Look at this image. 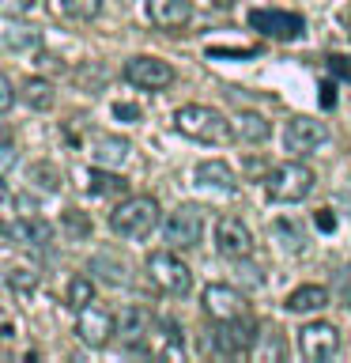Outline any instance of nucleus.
Instances as JSON below:
<instances>
[{
	"label": "nucleus",
	"instance_id": "obj_15",
	"mask_svg": "<svg viewBox=\"0 0 351 363\" xmlns=\"http://www.w3.org/2000/svg\"><path fill=\"white\" fill-rule=\"evenodd\" d=\"M147 19L159 30H181L192 19V0H147Z\"/></svg>",
	"mask_w": 351,
	"mask_h": 363
},
{
	"label": "nucleus",
	"instance_id": "obj_17",
	"mask_svg": "<svg viewBox=\"0 0 351 363\" xmlns=\"http://www.w3.org/2000/svg\"><path fill=\"white\" fill-rule=\"evenodd\" d=\"M192 182H197L200 189H212V193H234L238 189V174L223 163V159L200 163L197 170H192Z\"/></svg>",
	"mask_w": 351,
	"mask_h": 363
},
{
	"label": "nucleus",
	"instance_id": "obj_8",
	"mask_svg": "<svg viewBox=\"0 0 351 363\" xmlns=\"http://www.w3.org/2000/svg\"><path fill=\"white\" fill-rule=\"evenodd\" d=\"M76 337L91 348H106L113 337H117V318L102 306H84L76 314Z\"/></svg>",
	"mask_w": 351,
	"mask_h": 363
},
{
	"label": "nucleus",
	"instance_id": "obj_20",
	"mask_svg": "<svg viewBox=\"0 0 351 363\" xmlns=\"http://www.w3.org/2000/svg\"><path fill=\"white\" fill-rule=\"evenodd\" d=\"M125 155H129V144L117 140V136H98L95 140V163L98 167H121Z\"/></svg>",
	"mask_w": 351,
	"mask_h": 363
},
{
	"label": "nucleus",
	"instance_id": "obj_33",
	"mask_svg": "<svg viewBox=\"0 0 351 363\" xmlns=\"http://www.w3.org/2000/svg\"><path fill=\"white\" fill-rule=\"evenodd\" d=\"M11 163H16V140L8 136V140H4V147H0V170L8 174V170H11Z\"/></svg>",
	"mask_w": 351,
	"mask_h": 363
},
{
	"label": "nucleus",
	"instance_id": "obj_10",
	"mask_svg": "<svg viewBox=\"0 0 351 363\" xmlns=\"http://www.w3.org/2000/svg\"><path fill=\"white\" fill-rule=\"evenodd\" d=\"M299 352L313 363L333 359L340 352V329L333 322H306L302 333H299Z\"/></svg>",
	"mask_w": 351,
	"mask_h": 363
},
{
	"label": "nucleus",
	"instance_id": "obj_4",
	"mask_svg": "<svg viewBox=\"0 0 351 363\" xmlns=\"http://www.w3.org/2000/svg\"><path fill=\"white\" fill-rule=\"evenodd\" d=\"M147 277H151V284L159 291L174 295V299L192 291V269L174 254V250H155V254H147Z\"/></svg>",
	"mask_w": 351,
	"mask_h": 363
},
{
	"label": "nucleus",
	"instance_id": "obj_31",
	"mask_svg": "<svg viewBox=\"0 0 351 363\" xmlns=\"http://www.w3.org/2000/svg\"><path fill=\"white\" fill-rule=\"evenodd\" d=\"M34 4H38V0H0V8H4V16H8V19L30 16V11H34Z\"/></svg>",
	"mask_w": 351,
	"mask_h": 363
},
{
	"label": "nucleus",
	"instance_id": "obj_2",
	"mask_svg": "<svg viewBox=\"0 0 351 363\" xmlns=\"http://www.w3.org/2000/svg\"><path fill=\"white\" fill-rule=\"evenodd\" d=\"M159 227V201L155 197H125L117 208L110 212V231L117 238H147Z\"/></svg>",
	"mask_w": 351,
	"mask_h": 363
},
{
	"label": "nucleus",
	"instance_id": "obj_26",
	"mask_svg": "<svg viewBox=\"0 0 351 363\" xmlns=\"http://www.w3.org/2000/svg\"><path fill=\"white\" fill-rule=\"evenodd\" d=\"M87 189H91V193H102V197H106V193H125V189H129V182L117 178V174H106V170H91Z\"/></svg>",
	"mask_w": 351,
	"mask_h": 363
},
{
	"label": "nucleus",
	"instance_id": "obj_32",
	"mask_svg": "<svg viewBox=\"0 0 351 363\" xmlns=\"http://www.w3.org/2000/svg\"><path fill=\"white\" fill-rule=\"evenodd\" d=\"M11 102H16V91H11V79L0 76V113L11 110Z\"/></svg>",
	"mask_w": 351,
	"mask_h": 363
},
{
	"label": "nucleus",
	"instance_id": "obj_29",
	"mask_svg": "<svg viewBox=\"0 0 351 363\" xmlns=\"http://www.w3.org/2000/svg\"><path fill=\"white\" fill-rule=\"evenodd\" d=\"M30 182H38L45 193H53V189H61V170L50 167V163H34L30 167Z\"/></svg>",
	"mask_w": 351,
	"mask_h": 363
},
{
	"label": "nucleus",
	"instance_id": "obj_25",
	"mask_svg": "<svg viewBox=\"0 0 351 363\" xmlns=\"http://www.w3.org/2000/svg\"><path fill=\"white\" fill-rule=\"evenodd\" d=\"M4 45H8V50H19V53H30V50H38V34L27 30V27H16V23H8V27H4Z\"/></svg>",
	"mask_w": 351,
	"mask_h": 363
},
{
	"label": "nucleus",
	"instance_id": "obj_23",
	"mask_svg": "<svg viewBox=\"0 0 351 363\" xmlns=\"http://www.w3.org/2000/svg\"><path fill=\"white\" fill-rule=\"evenodd\" d=\"M23 99H27V106H34V110H50L53 106V84L50 79H27Z\"/></svg>",
	"mask_w": 351,
	"mask_h": 363
},
{
	"label": "nucleus",
	"instance_id": "obj_13",
	"mask_svg": "<svg viewBox=\"0 0 351 363\" xmlns=\"http://www.w3.org/2000/svg\"><path fill=\"white\" fill-rule=\"evenodd\" d=\"M204 314L212 322H226V318H246V295L231 288V284H208L204 288Z\"/></svg>",
	"mask_w": 351,
	"mask_h": 363
},
{
	"label": "nucleus",
	"instance_id": "obj_3",
	"mask_svg": "<svg viewBox=\"0 0 351 363\" xmlns=\"http://www.w3.org/2000/svg\"><path fill=\"white\" fill-rule=\"evenodd\" d=\"M313 182L317 178H313L310 167H302V163H280V167L268 170L265 193H268V201H276V204H294V201L310 197Z\"/></svg>",
	"mask_w": 351,
	"mask_h": 363
},
{
	"label": "nucleus",
	"instance_id": "obj_22",
	"mask_svg": "<svg viewBox=\"0 0 351 363\" xmlns=\"http://www.w3.org/2000/svg\"><path fill=\"white\" fill-rule=\"evenodd\" d=\"M95 272L106 284H113V288H117V284H129V265H125V261H117L113 254H98L95 257Z\"/></svg>",
	"mask_w": 351,
	"mask_h": 363
},
{
	"label": "nucleus",
	"instance_id": "obj_21",
	"mask_svg": "<svg viewBox=\"0 0 351 363\" xmlns=\"http://www.w3.org/2000/svg\"><path fill=\"white\" fill-rule=\"evenodd\" d=\"M53 11L64 16V19L84 23V19H95L102 11V0H53Z\"/></svg>",
	"mask_w": 351,
	"mask_h": 363
},
{
	"label": "nucleus",
	"instance_id": "obj_12",
	"mask_svg": "<svg viewBox=\"0 0 351 363\" xmlns=\"http://www.w3.org/2000/svg\"><path fill=\"white\" fill-rule=\"evenodd\" d=\"M215 250H219L223 257H234V261L253 254V235H249V227L242 223V216H223V220H215Z\"/></svg>",
	"mask_w": 351,
	"mask_h": 363
},
{
	"label": "nucleus",
	"instance_id": "obj_11",
	"mask_svg": "<svg viewBox=\"0 0 351 363\" xmlns=\"http://www.w3.org/2000/svg\"><path fill=\"white\" fill-rule=\"evenodd\" d=\"M325 121H317V118H291L287 125H283V152H291V155H310L313 147H321L325 144Z\"/></svg>",
	"mask_w": 351,
	"mask_h": 363
},
{
	"label": "nucleus",
	"instance_id": "obj_6",
	"mask_svg": "<svg viewBox=\"0 0 351 363\" xmlns=\"http://www.w3.org/2000/svg\"><path fill=\"white\" fill-rule=\"evenodd\" d=\"M163 235H166V242L174 250L200 246V238H204V212L197 208V204H178V208L163 220Z\"/></svg>",
	"mask_w": 351,
	"mask_h": 363
},
{
	"label": "nucleus",
	"instance_id": "obj_19",
	"mask_svg": "<svg viewBox=\"0 0 351 363\" xmlns=\"http://www.w3.org/2000/svg\"><path fill=\"white\" fill-rule=\"evenodd\" d=\"M249 356H253V359H283V356H287L280 329L276 325H272V329H257V340H253V348H249Z\"/></svg>",
	"mask_w": 351,
	"mask_h": 363
},
{
	"label": "nucleus",
	"instance_id": "obj_36",
	"mask_svg": "<svg viewBox=\"0 0 351 363\" xmlns=\"http://www.w3.org/2000/svg\"><path fill=\"white\" fill-rule=\"evenodd\" d=\"M113 113H117V118H140V110L129 106V102H117V106H113Z\"/></svg>",
	"mask_w": 351,
	"mask_h": 363
},
{
	"label": "nucleus",
	"instance_id": "obj_18",
	"mask_svg": "<svg viewBox=\"0 0 351 363\" xmlns=\"http://www.w3.org/2000/svg\"><path fill=\"white\" fill-rule=\"evenodd\" d=\"M287 306L291 314H317V311H325L328 306V291L321 288V284H302V288H294L287 295Z\"/></svg>",
	"mask_w": 351,
	"mask_h": 363
},
{
	"label": "nucleus",
	"instance_id": "obj_24",
	"mask_svg": "<svg viewBox=\"0 0 351 363\" xmlns=\"http://www.w3.org/2000/svg\"><path fill=\"white\" fill-rule=\"evenodd\" d=\"M238 136H242V140H249V144H260L268 136V121L260 118V113H242V118H238V129H234Z\"/></svg>",
	"mask_w": 351,
	"mask_h": 363
},
{
	"label": "nucleus",
	"instance_id": "obj_35",
	"mask_svg": "<svg viewBox=\"0 0 351 363\" xmlns=\"http://www.w3.org/2000/svg\"><path fill=\"white\" fill-rule=\"evenodd\" d=\"M16 208H19V216H34V212H38V201H30V197H16Z\"/></svg>",
	"mask_w": 351,
	"mask_h": 363
},
{
	"label": "nucleus",
	"instance_id": "obj_34",
	"mask_svg": "<svg viewBox=\"0 0 351 363\" xmlns=\"http://www.w3.org/2000/svg\"><path fill=\"white\" fill-rule=\"evenodd\" d=\"M276 235H283V238H287V242H283V250H291V254H294V250H302V242L291 235V227H287V223H276Z\"/></svg>",
	"mask_w": 351,
	"mask_h": 363
},
{
	"label": "nucleus",
	"instance_id": "obj_1",
	"mask_svg": "<svg viewBox=\"0 0 351 363\" xmlns=\"http://www.w3.org/2000/svg\"><path fill=\"white\" fill-rule=\"evenodd\" d=\"M174 129L181 136H189V140H200V144H231L238 136L234 125L226 121L219 110L197 106V102H189V106H181L174 113Z\"/></svg>",
	"mask_w": 351,
	"mask_h": 363
},
{
	"label": "nucleus",
	"instance_id": "obj_16",
	"mask_svg": "<svg viewBox=\"0 0 351 363\" xmlns=\"http://www.w3.org/2000/svg\"><path fill=\"white\" fill-rule=\"evenodd\" d=\"M4 238L11 246H45L53 238V227L42 223L38 216H19L4 227Z\"/></svg>",
	"mask_w": 351,
	"mask_h": 363
},
{
	"label": "nucleus",
	"instance_id": "obj_28",
	"mask_svg": "<svg viewBox=\"0 0 351 363\" xmlns=\"http://www.w3.org/2000/svg\"><path fill=\"white\" fill-rule=\"evenodd\" d=\"M4 280H8V288H16V291H30L34 284H38V272L30 265H8Z\"/></svg>",
	"mask_w": 351,
	"mask_h": 363
},
{
	"label": "nucleus",
	"instance_id": "obj_30",
	"mask_svg": "<svg viewBox=\"0 0 351 363\" xmlns=\"http://www.w3.org/2000/svg\"><path fill=\"white\" fill-rule=\"evenodd\" d=\"M64 227H68V235H72V238H91V220H87V216L84 212H64Z\"/></svg>",
	"mask_w": 351,
	"mask_h": 363
},
{
	"label": "nucleus",
	"instance_id": "obj_9",
	"mask_svg": "<svg viewBox=\"0 0 351 363\" xmlns=\"http://www.w3.org/2000/svg\"><path fill=\"white\" fill-rule=\"evenodd\" d=\"M125 79L140 91H163L174 84V68L159 57H129L125 61Z\"/></svg>",
	"mask_w": 351,
	"mask_h": 363
},
{
	"label": "nucleus",
	"instance_id": "obj_5",
	"mask_svg": "<svg viewBox=\"0 0 351 363\" xmlns=\"http://www.w3.org/2000/svg\"><path fill=\"white\" fill-rule=\"evenodd\" d=\"M257 340V329L249 318H226V322H215V329L208 333V348L219 352V356H249Z\"/></svg>",
	"mask_w": 351,
	"mask_h": 363
},
{
	"label": "nucleus",
	"instance_id": "obj_27",
	"mask_svg": "<svg viewBox=\"0 0 351 363\" xmlns=\"http://www.w3.org/2000/svg\"><path fill=\"white\" fill-rule=\"evenodd\" d=\"M68 303L76 306V311H84V306L95 303V284L87 277H72V288H68Z\"/></svg>",
	"mask_w": 351,
	"mask_h": 363
},
{
	"label": "nucleus",
	"instance_id": "obj_7",
	"mask_svg": "<svg viewBox=\"0 0 351 363\" xmlns=\"http://www.w3.org/2000/svg\"><path fill=\"white\" fill-rule=\"evenodd\" d=\"M249 27L260 30L265 38H276V42H291V38H299V34H306L302 16H294V11H280V8L249 11Z\"/></svg>",
	"mask_w": 351,
	"mask_h": 363
},
{
	"label": "nucleus",
	"instance_id": "obj_14",
	"mask_svg": "<svg viewBox=\"0 0 351 363\" xmlns=\"http://www.w3.org/2000/svg\"><path fill=\"white\" fill-rule=\"evenodd\" d=\"M151 333H155V318H151L147 306L132 303V306H125V311L117 314V337H121V345L144 348L147 340H151Z\"/></svg>",
	"mask_w": 351,
	"mask_h": 363
}]
</instances>
